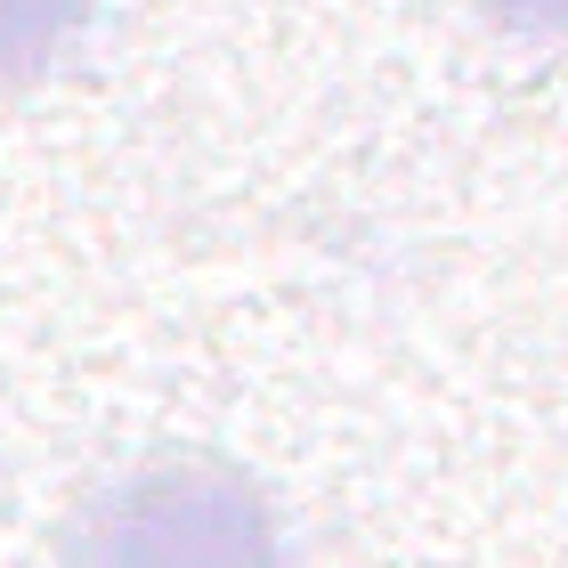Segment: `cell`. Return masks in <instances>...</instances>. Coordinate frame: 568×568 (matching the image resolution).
Masks as SVG:
<instances>
[{
    "label": "cell",
    "mask_w": 568,
    "mask_h": 568,
    "mask_svg": "<svg viewBox=\"0 0 568 568\" xmlns=\"http://www.w3.org/2000/svg\"><path fill=\"white\" fill-rule=\"evenodd\" d=\"M65 568H284L276 511L220 455H146L82 504Z\"/></svg>",
    "instance_id": "cell-1"
},
{
    "label": "cell",
    "mask_w": 568,
    "mask_h": 568,
    "mask_svg": "<svg viewBox=\"0 0 568 568\" xmlns=\"http://www.w3.org/2000/svg\"><path fill=\"white\" fill-rule=\"evenodd\" d=\"M98 0H0V73H49L82 41Z\"/></svg>",
    "instance_id": "cell-2"
},
{
    "label": "cell",
    "mask_w": 568,
    "mask_h": 568,
    "mask_svg": "<svg viewBox=\"0 0 568 568\" xmlns=\"http://www.w3.org/2000/svg\"><path fill=\"white\" fill-rule=\"evenodd\" d=\"M487 9H504L511 24H536V33L552 24V0H487Z\"/></svg>",
    "instance_id": "cell-3"
}]
</instances>
